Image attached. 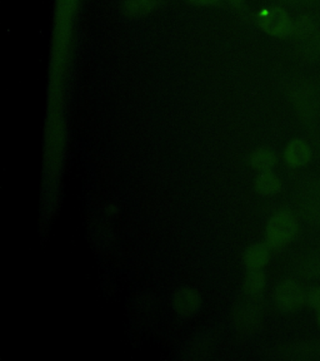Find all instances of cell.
Returning a JSON list of instances; mask_svg holds the SVG:
<instances>
[{"mask_svg": "<svg viewBox=\"0 0 320 361\" xmlns=\"http://www.w3.org/2000/svg\"><path fill=\"white\" fill-rule=\"evenodd\" d=\"M245 302H243L236 311V322L242 333H254L258 329L262 319V310L258 304L259 299L245 295Z\"/></svg>", "mask_w": 320, "mask_h": 361, "instance_id": "obj_5", "label": "cell"}, {"mask_svg": "<svg viewBox=\"0 0 320 361\" xmlns=\"http://www.w3.org/2000/svg\"><path fill=\"white\" fill-rule=\"evenodd\" d=\"M250 164L259 171H271L276 166V156L269 148H259L250 157Z\"/></svg>", "mask_w": 320, "mask_h": 361, "instance_id": "obj_14", "label": "cell"}, {"mask_svg": "<svg viewBox=\"0 0 320 361\" xmlns=\"http://www.w3.org/2000/svg\"><path fill=\"white\" fill-rule=\"evenodd\" d=\"M288 1H292V3H307L309 0H288Z\"/></svg>", "mask_w": 320, "mask_h": 361, "instance_id": "obj_20", "label": "cell"}, {"mask_svg": "<svg viewBox=\"0 0 320 361\" xmlns=\"http://www.w3.org/2000/svg\"><path fill=\"white\" fill-rule=\"evenodd\" d=\"M173 304L175 311L180 316H191L199 309L200 299L193 288H183L175 293Z\"/></svg>", "mask_w": 320, "mask_h": 361, "instance_id": "obj_7", "label": "cell"}, {"mask_svg": "<svg viewBox=\"0 0 320 361\" xmlns=\"http://www.w3.org/2000/svg\"><path fill=\"white\" fill-rule=\"evenodd\" d=\"M276 302L284 312L298 310L307 302V293L298 282L287 279L276 288Z\"/></svg>", "mask_w": 320, "mask_h": 361, "instance_id": "obj_4", "label": "cell"}, {"mask_svg": "<svg viewBox=\"0 0 320 361\" xmlns=\"http://www.w3.org/2000/svg\"><path fill=\"white\" fill-rule=\"evenodd\" d=\"M316 277H320V266H319V270H318V272H316Z\"/></svg>", "mask_w": 320, "mask_h": 361, "instance_id": "obj_22", "label": "cell"}, {"mask_svg": "<svg viewBox=\"0 0 320 361\" xmlns=\"http://www.w3.org/2000/svg\"><path fill=\"white\" fill-rule=\"evenodd\" d=\"M299 230L298 220L287 209L271 216L265 231V241L270 248H281L292 243Z\"/></svg>", "mask_w": 320, "mask_h": 361, "instance_id": "obj_2", "label": "cell"}, {"mask_svg": "<svg viewBox=\"0 0 320 361\" xmlns=\"http://www.w3.org/2000/svg\"><path fill=\"white\" fill-rule=\"evenodd\" d=\"M255 188L259 193L265 195V196H271L279 193L281 190V180L276 173L271 171H263L260 175L257 177L255 180Z\"/></svg>", "mask_w": 320, "mask_h": 361, "instance_id": "obj_9", "label": "cell"}, {"mask_svg": "<svg viewBox=\"0 0 320 361\" xmlns=\"http://www.w3.org/2000/svg\"><path fill=\"white\" fill-rule=\"evenodd\" d=\"M269 246L267 243H255L245 252V265L250 271L262 270L269 261Z\"/></svg>", "mask_w": 320, "mask_h": 361, "instance_id": "obj_8", "label": "cell"}, {"mask_svg": "<svg viewBox=\"0 0 320 361\" xmlns=\"http://www.w3.org/2000/svg\"><path fill=\"white\" fill-rule=\"evenodd\" d=\"M289 98L299 119L308 127L318 122L320 114V90L314 82L295 78L288 88Z\"/></svg>", "mask_w": 320, "mask_h": 361, "instance_id": "obj_1", "label": "cell"}, {"mask_svg": "<svg viewBox=\"0 0 320 361\" xmlns=\"http://www.w3.org/2000/svg\"><path fill=\"white\" fill-rule=\"evenodd\" d=\"M302 192L305 197L320 203V178H307L302 183Z\"/></svg>", "mask_w": 320, "mask_h": 361, "instance_id": "obj_17", "label": "cell"}, {"mask_svg": "<svg viewBox=\"0 0 320 361\" xmlns=\"http://www.w3.org/2000/svg\"><path fill=\"white\" fill-rule=\"evenodd\" d=\"M316 32H318V24L315 22L314 18L309 14H303L294 22L293 35L302 42L310 39Z\"/></svg>", "mask_w": 320, "mask_h": 361, "instance_id": "obj_10", "label": "cell"}, {"mask_svg": "<svg viewBox=\"0 0 320 361\" xmlns=\"http://www.w3.org/2000/svg\"><path fill=\"white\" fill-rule=\"evenodd\" d=\"M259 28L276 38H288L293 35L294 22L287 11L281 6H269L259 11L257 17Z\"/></svg>", "mask_w": 320, "mask_h": 361, "instance_id": "obj_3", "label": "cell"}, {"mask_svg": "<svg viewBox=\"0 0 320 361\" xmlns=\"http://www.w3.org/2000/svg\"><path fill=\"white\" fill-rule=\"evenodd\" d=\"M288 353H292L295 357L302 359H314L320 356V343H302V344L293 345L290 349L287 350Z\"/></svg>", "mask_w": 320, "mask_h": 361, "instance_id": "obj_16", "label": "cell"}, {"mask_svg": "<svg viewBox=\"0 0 320 361\" xmlns=\"http://www.w3.org/2000/svg\"><path fill=\"white\" fill-rule=\"evenodd\" d=\"M159 0H124V13L129 17H141L154 11Z\"/></svg>", "mask_w": 320, "mask_h": 361, "instance_id": "obj_11", "label": "cell"}, {"mask_svg": "<svg viewBox=\"0 0 320 361\" xmlns=\"http://www.w3.org/2000/svg\"><path fill=\"white\" fill-rule=\"evenodd\" d=\"M300 56L308 62H316L320 59V30L310 38L303 42L300 47Z\"/></svg>", "mask_w": 320, "mask_h": 361, "instance_id": "obj_15", "label": "cell"}, {"mask_svg": "<svg viewBox=\"0 0 320 361\" xmlns=\"http://www.w3.org/2000/svg\"><path fill=\"white\" fill-rule=\"evenodd\" d=\"M265 288V276L262 271H250L249 276L244 283V293L247 296L259 299L262 296V293L264 291Z\"/></svg>", "mask_w": 320, "mask_h": 361, "instance_id": "obj_13", "label": "cell"}, {"mask_svg": "<svg viewBox=\"0 0 320 361\" xmlns=\"http://www.w3.org/2000/svg\"><path fill=\"white\" fill-rule=\"evenodd\" d=\"M313 158V151L309 143L302 138H294L284 149V162L290 169H300L309 164Z\"/></svg>", "mask_w": 320, "mask_h": 361, "instance_id": "obj_6", "label": "cell"}, {"mask_svg": "<svg viewBox=\"0 0 320 361\" xmlns=\"http://www.w3.org/2000/svg\"><path fill=\"white\" fill-rule=\"evenodd\" d=\"M191 3H196L199 6H214L217 4L219 0H191Z\"/></svg>", "mask_w": 320, "mask_h": 361, "instance_id": "obj_19", "label": "cell"}, {"mask_svg": "<svg viewBox=\"0 0 320 361\" xmlns=\"http://www.w3.org/2000/svg\"><path fill=\"white\" fill-rule=\"evenodd\" d=\"M318 325H319L320 327V309L318 310Z\"/></svg>", "mask_w": 320, "mask_h": 361, "instance_id": "obj_21", "label": "cell"}, {"mask_svg": "<svg viewBox=\"0 0 320 361\" xmlns=\"http://www.w3.org/2000/svg\"><path fill=\"white\" fill-rule=\"evenodd\" d=\"M299 212L309 224L320 230V203L303 196L298 204Z\"/></svg>", "mask_w": 320, "mask_h": 361, "instance_id": "obj_12", "label": "cell"}, {"mask_svg": "<svg viewBox=\"0 0 320 361\" xmlns=\"http://www.w3.org/2000/svg\"><path fill=\"white\" fill-rule=\"evenodd\" d=\"M307 302L314 309L319 310L320 309V286H315L312 288L308 295H307Z\"/></svg>", "mask_w": 320, "mask_h": 361, "instance_id": "obj_18", "label": "cell"}]
</instances>
